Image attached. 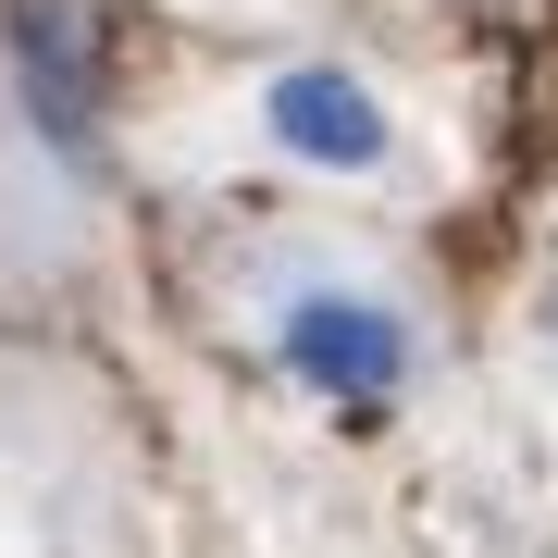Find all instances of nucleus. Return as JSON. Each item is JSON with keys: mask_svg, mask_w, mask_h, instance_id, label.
<instances>
[{"mask_svg": "<svg viewBox=\"0 0 558 558\" xmlns=\"http://www.w3.org/2000/svg\"><path fill=\"white\" fill-rule=\"evenodd\" d=\"M13 75L62 149L100 112V0H13Z\"/></svg>", "mask_w": 558, "mask_h": 558, "instance_id": "obj_1", "label": "nucleus"}, {"mask_svg": "<svg viewBox=\"0 0 558 558\" xmlns=\"http://www.w3.org/2000/svg\"><path fill=\"white\" fill-rule=\"evenodd\" d=\"M286 360H299L311 385H336V398H385V385L410 373V336L373 299H311V311H286Z\"/></svg>", "mask_w": 558, "mask_h": 558, "instance_id": "obj_2", "label": "nucleus"}, {"mask_svg": "<svg viewBox=\"0 0 558 558\" xmlns=\"http://www.w3.org/2000/svg\"><path fill=\"white\" fill-rule=\"evenodd\" d=\"M274 137H286V149H311V161H348V174H360V161H385V112L360 100L348 75L299 62V75L274 87Z\"/></svg>", "mask_w": 558, "mask_h": 558, "instance_id": "obj_3", "label": "nucleus"}]
</instances>
